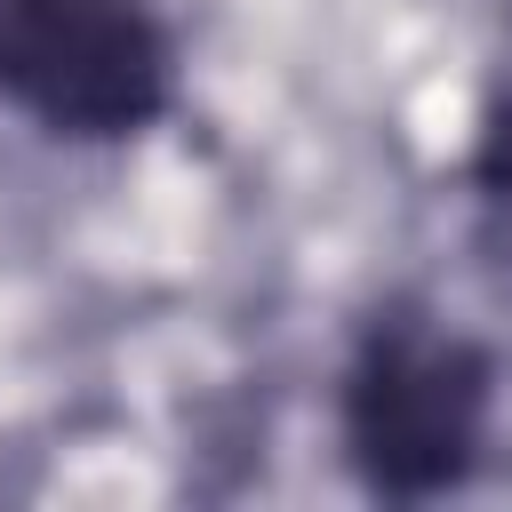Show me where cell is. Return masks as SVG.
Wrapping results in <instances>:
<instances>
[{
  "instance_id": "1",
  "label": "cell",
  "mask_w": 512,
  "mask_h": 512,
  "mask_svg": "<svg viewBox=\"0 0 512 512\" xmlns=\"http://www.w3.org/2000/svg\"><path fill=\"white\" fill-rule=\"evenodd\" d=\"M488 424V360L432 320H384L344 384V440L384 496H432L472 472Z\"/></svg>"
},
{
  "instance_id": "2",
  "label": "cell",
  "mask_w": 512,
  "mask_h": 512,
  "mask_svg": "<svg viewBox=\"0 0 512 512\" xmlns=\"http://www.w3.org/2000/svg\"><path fill=\"white\" fill-rule=\"evenodd\" d=\"M0 88L48 128L120 136L168 96V40L136 0H0Z\"/></svg>"
},
{
  "instance_id": "3",
  "label": "cell",
  "mask_w": 512,
  "mask_h": 512,
  "mask_svg": "<svg viewBox=\"0 0 512 512\" xmlns=\"http://www.w3.org/2000/svg\"><path fill=\"white\" fill-rule=\"evenodd\" d=\"M472 184H480V224H488V240L512 256V96H504V104L488 112V128H480Z\"/></svg>"
}]
</instances>
